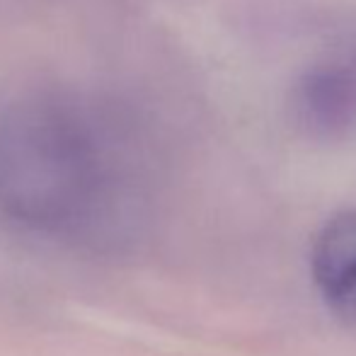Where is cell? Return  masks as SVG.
Wrapping results in <instances>:
<instances>
[{"label": "cell", "instance_id": "1", "mask_svg": "<svg viewBox=\"0 0 356 356\" xmlns=\"http://www.w3.org/2000/svg\"><path fill=\"white\" fill-rule=\"evenodd\" d=\"M148 218L141 150L104 104L61 90L0 107V230L80 254H119Z\"/></svg>", "mask_w": 356, "mask_h": 356}, {"label": "cell", "instance_id": "2", "mask_svg": "<svg viewBox=\"0 0 356 356\" xmlns=\"http://www.w3.org/2000/svg\"><path fill=\"white\" fill-rule=\"evenodd\" d=\"M291 112L315 138H342L356 127V66L320 61L305 68L291 90Z\"/></svg>", "mask_w": 356, "mask_h": 356}, {"label": "cell", "instance_id": "3", "mask_svg": "<svg viewBox=\"0 0 356 356\" xmlns=\"http://www.w3.org/2000/svg\"><path fill=\"white\" fill-rule=\"evenodd\" d=\"M310 277L327 308L356 323V209L320 225L310 248Z\"/></svg>", "mask_w": 356, "mask_h": 356}]
</instances>
